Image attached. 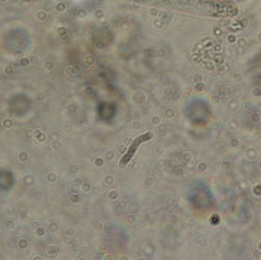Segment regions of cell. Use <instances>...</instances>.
Wrapping results in <instances>:
<instances>
[{
    "label": "cell",
    "mask_w": 261,
    "mask_h": 260,
    "mask_svg": "<svg viewBox=\"0 0 261 260\" xmlns=\"http://www.w3.org/2000/svg\"><path fill=\"white\" fill-rule=\"evenodd\" d=\"M150 138H151V134H149V133H147L145 134H141V135L138 136L137 138H135L132 141L131 144H130V148H129L127 153L122 158V164H125V165L127 164L130 161V159L132 158L140 144L141 143L146 142V141H149Z\"/></svg>",
    "instance_id": "obj_1"
}]
</instances>
